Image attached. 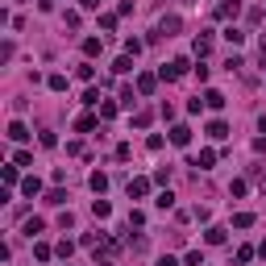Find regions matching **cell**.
Returning a JSON list of instances; mask_svg holds the SVG:
<instances>
[{
  "label": "cell",
  "mask_w": 266,
  "mask_h": 266,
  "mask_svg": "<svg viewBox=\"0 0 266 266\" xmlns=\"http://www.w3.org/2000/svg\"><path fill=\"white\" fill-rule=\"evenodd\" d=\"M183 71H187V59H175L171 67H163V79H179Z\"/></svg>",
  "instance_id": "6da1fadb"
},
{
  "label": "cell",
  "mask_w": 266,
  "mask_h": 266,
  "mask_svg": "<svg viewBox=\"0 0 266 266\" xmlns=\"http://www.w3.org/2000/svg\"><path fill=\"white\" fill-rule=\"evenodd\" d=\"M171 142H175V146H187V142H191V129H187V125H175V129H171Z\"/></svg>",
  "instance_id": "7a4b0ae2"
},
{
  "label": "cell",
  "mask_w": 266,
  "mask_h": 266,
  "mask_svg": "<svg viewBox=\"0 0 266 266\" xmlns=\"http://www.w3.org/2000/svg\"><path fill=\"white\" fill-rule=\"evenodd\" d=\"M241 0H221V8H216V17H237Z\"/></svg>",
  "instance_id": "3957f363"
},
{
  "label": "cell",
  "mask_w": 266,
  "mask_h": 266,
  "mask_svg": "<svg viewBox=\"0 0 266 266\" xmlns=\"http://www.w3.org/2000/svg\"><path fill=\"white\" fill-rule=\"evenodd\" d=\"M8 137H13V142H25L29 133H25V125H21V121H13V125H8Z\"/></svg>",
  "instance_id": "277c9868"
},
{
  "label": "cell",
  "mask_w": 266,
  "mask_h": 266,
  "mask_svg": "<svg viewBox=\"0 0 266 266\" xmlns=\"http://www.w3.org/2000/svg\"><path fill=\"white\" fill-rule=\"evenodd\" d=\"M137 91L150 96V91H154V75H137Z\"/></svg>",
  "instance_id": "5b68a950"
},
{
  "label": "cell",
  "mask_w": 266,
  "mask_h": 266,
  "mask_svg": "<svg viewBox=\"0 0 266 266\" xmlns=\"http://www.w3.org/2000/svg\"><path fill=\"white\" fill-rule=\"evenodd\" d=\"M204 104H208V108H221L225 96H221V91H204Z\"/></svg>",
  "instance_id": "8992f818"
},
{
  "label": "cell",
  "mask_w": 266,
  "mask_h": 266,
  "mask_svg": "<svg viewBox=\"0 0 266 266\" xmlns=\"http://www.w3.org/2000/svg\"><path fill=\"white\" fill-rule=\"evenodd\" d=\"M212 163H216V154H212V150H200V158H195V167H204V171H208Z\"/></svg>",
  "instance_id": "52a82bcc"
},
{
  "label": "cell",
  "mask_w": 266,
  "mask_h": 266,
  "mask_svg": "<svg viewBox=\"0 0 266 266\" xmlns=\"http://www.w3.org/2000/svg\"><path fill=\"white\" fill-rule=\"evenodd\" d=\"M208 133H212V137H229V125L225 121H212V125H208Z\"/></svg>",
  "instance_id": "ba28073f"
},
{
  "label": "cell",
  "mask_w": 266,
  "mask_h": 266,
  "mask_svg": "<svg viewBox=\"0 0 266 266\" xmlns=\"http://www.w3.org/2000/svg\"><path fill=\"white\" fill-rule=\"evenodd\" d=\"M146 191H150L146 179H133V183H129V195H146Z\"/></svg>",
  "instance_id": "9c48e42d"
},
{
  "label": "cell",
  "mask_w": 266,
  "mask_h": 266,
  "mask_svg": "<svg viewBox=\"0 0 266 266\" xmlns=\"http://www.w3.org/2000/svg\"><path fill=\"white\" fill-rule=\"evenodd\" d=\"M233 225H237V229H250V225H254V212H237Z\"/></svg>",
  "instance_id": "30bf717a"
},
{
  "label": "cell",
  "mask_w": 266,
  "mask_h": 266,
  "mask_svg": "<svg viewBox=\"0 0 266 266\" xmlns=\"http://www.w3.org/2000/svg\"><path fill=\"white\" fill-rule=\"evenodd\" d=\"M21 191H25V195H38L42 183H38V179H25V183H21Z\"/></svg>",
  "instance_id": "8fae6325"
},
{
  "label": "cell",
  "mask_w": 266,
  "mask_h": 266,
  "mask_svg": "<svg viewBox=\"0 0 266 266\" xmlns=\"http://www.w3.org/2000/svg\"><path fill=\"white\" fill-rule=\"evenodd\" d=\"M225 241V229H208V246H221Z\"/></svg>",
  "instance_id": "7c38bea8"
},
{
  "label": "cell",
  "mask_w": 266,
  "mask_h": 266,
  "mask_svg": "<svg viewBox=\"0 0 266 266\" xmlns=\"http://www.w3.org/2000/svg\"><path fill=\"white\" fill-rule=\"evenodd\" d=\"M104 187H108V179H104L100 171H96V175H91V191H104Z\"/></svg>",
  "instance_id": "4fadbf2b"
},
{
  "label": "cell",
  "mask_w": 266,
  "mask_h": 266,
  "mask_svg": "<svg viewBox=\"0 0 266 266\" xmlns=\"http://www.w3.org/2000/svg\"><path fill=\"white\" fill-rule=\"evenodd\" d=\"M84 54H100V38H88L84 42Z\"/></svg>",
  "instance_id": "5bb4252c"
},
{
  "label": "cell",
  "mask_w": 266,
  "mask_h": 266,
  "mask_svg": "<svg viewBox=\"0 0 266 266\" xmlns=\"http://www.w3.org/2000/svg\"><path fill=\"white\" fill-rule=\"evenodd\" d=\"M79 4H84V8H96V4H100V0H79Z\"/></svg>",
  "instance_id": "9a60e30c"
},
{
  "label": "cell",
  "mask_w": 266,
  "mask_h": 266,
  "mask_svg": "<svg viewBox=\"0 0 266 266\" xmlns=\"http://www.w3.org/2000/svg\"><path fill=\"white\" fill-rule=\"evenodd\" d=\"M158 266H179V262H175V258H163V262H158Z\"/></svg>",
  "instance_id": "2e32d148"
},
{
  "label": "cell",
  "mask_w": 266,
  "mask_h": 266,
  "mask_svg": "<svg viewBox=\"0 0 266 266\" xmlns=\"http://www.w3.org/2000/svg\"><path fill=\"white\" fill-rule=\"evenodd\" d=\"M258 133H266V117H262V121H258Z\"/></svg>",
  "instance_id": "e0dca14e"
},
{
  "label": "cell",
  "mask_w": 266,
  "mask_h": 266,
  "mask_svg": "<svg viewBox=\"0 0 266 266\" xmlns=\"http://www.w3.org/2000/svg\"><path fill=\"white\" fill-rule=\"evenodd\" d=\"M258 254H262V258H266V241H262V246H258Z\"/></svg>",
  "instance_id": "ac0fdd59"
}]
</instances>
